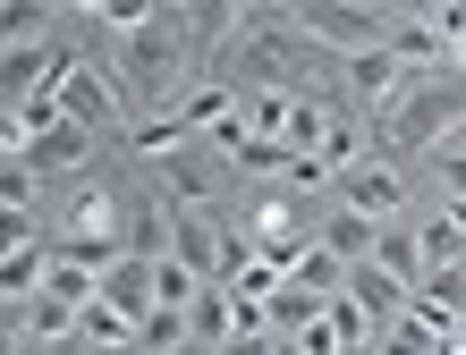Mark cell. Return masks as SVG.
Listing matches in <instances>:
<instances>
[{
  "instance_id": "23",
  "label": "cell",
  "mask_w": 466,
  "mask_h": 355,
  "mask_svg": "<svg viewBox=\"0 0 466 355\" xmlns=\"http://www.w3.org/2000/svg\"><path fill=\"white\" fill-rule=\"evenodd\" d=\"M9 355H86V347H76V339H17Z\"/></svg>"
},
{
  "instance_id": "18",
  "label": "cell",
  "mask_w": 466,
  "mask_h": 355,
  "mask_svg": "<svg viewBox=\"0 0 466 355\" xmlns=\"http://www.w3.org/2000/svg\"><path fill=\"white\" fill-rule=\"evenodd\" d=\"M35 288H43V245H17V254H0V305H25Z\"/></svg>"
},
{
  "instance_id": "15",
  "label": "cell",
  "mask_w": 466,
  "mask_h": 355,
  "mask_svg": "<svg viewBox=\"0 0 466 355\" xmlns=\"http://www.w3.org/2000/svg\"><path fill=\"white\" fill-rule=\"evenodd\" d=\"M280 280H289V288H306V296H339V280H348V262H331V254H322V245L306 237V245H297V262L280 271Z\"/></svg>"
},
{
  "instance_id": "3",
  "label": "cell",
  "mask_w": 466,
  "mask_h": 355,
  "mask_svg": "<svg viewBox=\"0 0 466 355\" xmlns=\"http://www.w3.org/2000/svg\"><path fill=\"white\" fill-rule=\"evenodd\" d=\"M153 203H170V212H212V203H229V170H221V153H212V144H178V153H161V161H153Z\"/></svg>"
},
{
  "instance_id": "14",
  "label": "cell",
  "mask_w": 466,
  "mask_h": 355,
  "mask_svg": "<svg viewBox=\"0 0 466 355\" xmlns=\"http://www.w3.org/2000/svg\"><path fill=\"white\" fill-rule=\"evenodd\" d=\"M187 347H229V296L221 288L187 296Z\"/></svg>"
},
{
  "instance_id": "7",
  "label": "cell",
  "mask_w": 466,
  "mask_h": 355,
  "mask_svg": "<svg viewBox=\"0 0 466 355\" xmlns=\"http://www.w3.org/2000/svg\"><path fill=\"white\" fill-rule=\"evenodd\" d=\"M94 153H102V135H86V127H51V135H25V144H17V161H25V170H35V186L43 178H76V170H94Z\"/></svg>"
},
{
  "instance_id": "24",
  "label": "cell",
  "mask_w": 466,
  "mask_h": 355,
  "mask_svg": "<svg viewBox=\"0 0 466 355\" xmlns=\"http://www.w3.org/2000/svg\"><path fill=\"white\" fill-rule=\"evenodd\" d=\"M212 355H271V330L263 339H229V347H212Z\"/></svg>"
},
{
  "instance_id": "5",
  "label": "cell",
  "mask_w": 466,
  "mask_h": 355,
  "mask_svg": "<svg viewBox=\"0 0 466 355\" xmlns=\"http://www.w3.org/2000/svg\"><path fill=\"white\" fill-rule=\"evenodd\" d=\"M322 195H331L339 212H356V221H365V229H390V221H407V178L390 170V161H348V170L331 178V186H322Z\"/></svg>"
},
{
  "instance_id": "2",
  "label": "cell",
  "mask_w": 466,
  "mask_h": 355,
  "mask_svg": "<svg viewBox=\"0 0 466 355\" xmlns=\"http://www.w3.org/2000/svg\"><path fill=\"white\" fill-rule=\"evenodd\" d=\"M458 102H466V76H458V68H416V76H407V85L365 119V153L390 161V170H399V153H432L441 135H458Z\"/></svg>"
},
{
  "instance_id": "1",
  "label": "cell",
  "mask_w": 466,
  "mask_h": 355,
  "mask_svg": "<svg viewBox=\"0 0 466 355\" xmlns=\"http://www.w3.org/2000/svg\"><path fill=\"white\" fill-rule=\"evenodd\" d=\"M102 68H111V85H119V102H127V119H170V111H178V94L204 76L196 43H187V9H145L127 35H111Z\"/></svg>"
},
{
  "instance_id": "13",
  "label": "cell",
  "mask_w": 466,
  "mask_h": 355,
  "mask_svg": "<svg viewBox=\"0 0 466 355\" xmlns=\"http://www.w3.org/2000/svg\"><path fill=\"white\" fill-rule=\"evenodd\" d=\"M68 339H76V347H136V321H127V313H111V305L94 296V305H76Z\"/></svg>"
},
{
  "instance_id": "10",
  "label": "cell",
  "mask_w": 466,
  "mask_h": 355,
  "mask_svg": "<svg viewBox=\"0 0 466 355\" xmlns=\"http://www.w3.org/2000/svg\"><path fill=\"white\" fill-rule=\"evenodd\" d=\"M153 262H161V254H153ZM153 262H145V254H119L111 271H102V288H94V296H102L111 313H127V321H136V313H153Z\"/></svg>"
},
{
  "instance_id": "12",
  "label": "cell",
  "mask_w": 466,
  "mask_h": 355,
  "mask_svg": "<svg viewBox=\"0 0 466 355\" xmlns=\"http://www.w3.org/2000/svg\"><path fill=\"white\" fill-rule=\"evenodd\" d=\"M51 35H60L51 0H0V51H25V43H51Z\"/></svg>"
},
{
  "instance_id": "19",
  "label": "cell",
  "mask_w": 466,
  "mask_h": 355,
  "mask_svg": "<svg viewBox=\"0 0 466 355\" xmlns=\"http://www.w3.org/2000/svg\"><path fill=\"white\" fill-rule=\"evenodd\" d=\"M0 212H43V186L17 153H0Z\"/></svg>"
},
{
  "instance_id": "8",
  "label": "cell",
  "mask_w": 466,
  "mask_h": 355,
  "mask_svg": "<svg viewBox=\"0 0 466 355\" xmlns=\"http://www.w3.org/2000/svg\"><path fill=\"white\" fill-rule=\"evenodd\" d=\"M161 212H170V203H161ZM212 254H221V221H212V212H170L161 262H178L187 280H212Z\"/></svg>"
},
{
  "instance_id": "16",
  "label": "cell",
  "mask_w": 466,
  "mask_h": 355,
  "mask_svg": "<svg viewBox=\"0 0 466 355\" xmlns=\"http://www.w3.org/2000/svg\"><path fill=\"white\" fill-rule=\"evenodd\" d=\"M94 288H102L94 271H76V262H51V254H43V288H35V296H51V305H68V313H76V305H94Z\"/></svg>"
},
{
  "instance_id": "17",
  "label": "cell",
  "mask_w": 466,
  "mask_h": 355,
  "mask_svg": "<svg viewBox=\"0 0 466 355\" xmlns=\"http://www.w3.org/2000/svg\"><path fill=\"white\" fill-rule=\"evenodd\" d=\"M136 347L145 355H187V313H170V305L136 313Z\"/></svg>"
},
{
  "instance_id": "6",
  "label": "cell",
  "mask_w": 466,
  "mask_h": 355,
  "mask_svg": "<svg viewBox=\"0 0 466 355\" xmlns=\"http://www.w3.org/2000/svg\"><path fill=\"white\" fill-rule=\"evenodd\" d=\"M76 68V43L51 35V43H25V51H0V119L25 111L35 94H60V76Z\"/></svg>"
},
{
  "instance_id": "21",
  "label": "cell",
  "mask_w": 466,
  "mask_h": 355,
  "mask_svg": "<svg viewBox=\"0 0 466 355\" xmlns=\"http://www.w3.org/2000/svg\"><path fill=\"white\" fill-rule=\"evenodd\" d=\"M204 280H187L178 262H153V305H170V313H187V296H196Z\"/></svg>"
},
{
  "instance_id": "20",
  "label": "cell",
  "mask_w": 466,
  "mask_h": 355,
  "mask_svg": "<svg viewBox=\"0 0 466 355\" xmlns=\"http://www.w3.org/2000/svg\"><path fill=\"white\" fill-rule=\"evenodd\" d=\"M68 305H51V296H25V339H68Z\"/></svg>"
},
{
  "instance_id": "25",
  "label": "cell",
  "mask_w": 466,
  "mask_h": 355,
  "mask_svg": "<svg viewBox=\"0 0 466 355\" xmlns=\"http://www.w3.org/2000/svg\"><path fill=\"white\" fill-rule=\"evenodd\" d=\"M432 355H466V330H458V339H441V347H432Z\"/></svg>"
},
{
  "instance_id": "9",
  "label": "cell",
  "mask_w": 466,
  "mask_h": 355,
  "mask_svg": "<svg viewBox=\"0 0 466 355\" xmlns=\"http://www.w3.org/2000/svg\"><path fill=\"white\" fill-rule=\"evenodd\" d=\"M407 237H416L424 271H458V262H466V221H458V203H432V212H424V221L407 229Z\"/></svg>"
},
{
  "instance_id": "22",
  "label": "cell",
  "mask_w": 466,
  "mask_h": 355,
  "mask_svg": "<svg viewBox=\"0 0 466 355\" xmlns=\"http://www.w3.org/2000/svg\"><path fill=\"white\" fill-rule=\"evenodd\" d=\"M17 245H43V212H0V254Z\"/></svg>"
},
{
  "instance_id": "11",
  "label": "cell",
  "mask_w": 466,
  "mask_h": 355,
  "mask_svg": "<svg viewBox=\"0 0 466 355\" xmlns=\"http://www.w3.org/2000/svg\"><path fill=\"white\" fill-rule=\"evenodd\" d=\"M306 237H314L331 262H365V254H373V229L356 221V212H339V203H322V221H314Z\"/></svg>"
},
{
  "instance_id": "4",
  "label": "cell",
  "mask_w": 466,
  "mask_h": 355,
  "mask_svg": "<svg viewBox=\"0 0 466 355\" xmlns=\"http://www.w3.org/2000/svg\"><path fill=\"white\" fill-rule=\"evenodd\" d=\"M43 237H94V245H119V186L102 170H76L68 195L43 212Z\"/></svg>"
}]
</instances>
